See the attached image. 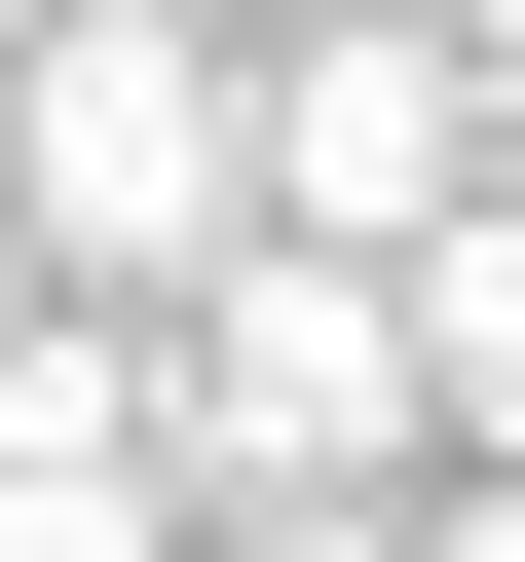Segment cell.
<instances>
[{
	"instance_id": "obj_1",
	"label": "cell",
	"mask_w": 525,
	"mask_h": 562,
	"mask_svg": "<svg viewBox=\"0 0 525 562\" xmlns=\"http://www.w3.org/2000/svg\"><path fill=\"white\" fill-rule=\"evenodd\" d=\"M0 262L38 301L225 262V0H0Z\"/></svg>"
},
{
	"instance_id": "obj_2",
	"label": "cell",
	"mask_w": 525,
	"mask_h": 562,
	"mask_svg": "<svg viewBox=\"0 0 525 562\" xmlns=\"http://www.w3.org/2000/svg\"><path fill=\"white\" fill-rule=\"evenodd\" d=\"M150 450L376 525V487H413V301H376V262H301V225H225L188 301H150Z\"/></svg>"
},
{
	"instance_id": "obj_3",
	"label": "cell",
	"mask_w": 525,
	"mask_h": 562,
	"mask_svg": "<svg viewBox=\"0 0 525 562\" xmlns=\"http://www.w3.org/2000/svg\"><path fill=\"white\" fill-rule=\"evenodd\" d=\"M450 188H488V113H450V38H413V0H338V38H225V225L413 262Z\"/></svg>"
},
{
	"instance_id": "obj_4",
	"label": "cell",
	"mask_w": 525,
	"mask_h": 562,
	"mask_svg": "<svg viewBox=\"0 0 525 562\" xmlns=\"http://www.w3.org/2000/svg\"><path fill=\"white\" fill-rule=\"evenodd\" d=\"M376 301H413V450H450V487H525V150L376 262Z\"/></svg>"
},
{
	"instance_id": "obj_5",
	"label": "cell",
	"mask_w": 525,
	"mask_h": 562,
	"mask_svg": "<svg viewBox=\"0 0 525 562\" xmlns=\"http://www.w3.org/2000/svg\"><path fill=\"white\" fill-rule=\"evenodd\" d=\"M413 38H450V113H488V150H525V0H413Z\"/></svg>"
},
{
	"instance_id": "obj_6",
	"label": "cell",
	"mask_w": 525,
	"mask_h": 562,
	"mask_svg": "<svg viewBox=\"0 0 525 562\" xmlns=\"http://www.w3.org/2000/svg\"><path fill=\"white\" fill-rule=\"evenodd\" d=\"M188 562H376V525H301V487H188Z\"/></svg>"
},
{
	"instance_id": "obj_7",
	"label": "cell",
	"mask_w": 525,
	"mask_h": 562,
	"mask_svg": "<svg viewBox=\"0 0 525 562\" xmlns=\"http://www.w3.org/2000/svg\"><path fill=\"white\" fill-rule=\"evenodd\" d=\"M225 38H338V0H225Z\"/></svg>"
},
{
	"instance_id": "obj_8",
	"label": "cell",
	"mask_w": 525,
	"mask_h": 562,
	"mask_svg": "<svg viewBox=\"0 0 525 562\" xmlns=\"http://www.w3.org/2000/svg\"><path fill=\"white\" fill-rule=\"evenodd\" d=\"M0 338H38V262H0Z\"/></svg>"
}]
</instances>
